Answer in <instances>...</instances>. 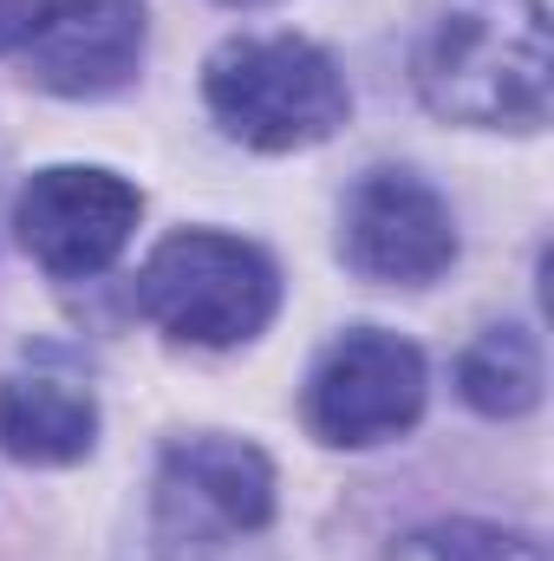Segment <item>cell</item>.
<instances>
[{
    "label": "cell",
    "instance_id": "30bf717a",
    "mask_svg": "<svg viewBox=\"0 0 554 561\" xmlns=\"http://www.w3.org/2000/svg\"><path fill=\"white\" fill-rule=\"evenodd\" d=\"M457 392L483 419H522L542 405V346L522 327H489L457 359Z\"/></svg>",
    "mask_w": 554,
    "mask_h": 561
},
{
    "label": "cell",
    "instance_id": "52a82bcc",
    "mask_svg": "<svg viewBox=\"0 0 554 561\" xmlns=\"http://www.w3.org/2000/svg\"><path fill=\"white\" fill-rule=\"evenodd\" d=\"M339 255L366 280L424 287L457 262L450 203L412 170H366L339 209Z\"/></svg>",
    "mask_w": 554,
    "mask_h": 561
},
{
    "label": "cell",
    "instance_id": "8992f818",
    "mask_svg": "<svg viewBox=\"0 0 554 561\" xmlns=\"http://www.w3.org/2000/svg\"><path fill=\"white\" fill-rule=\"evenodd\" d=\"M275 523V463L242 437H183L157 463V536L222 549Z\"/></svg>",
    "mask_w": 554,
    "mask_h": 561
},
{
    "label": "cell",
    "instance_id": "8fae6325",
    "mask_svg": "<svg viewBox=\"0 0 554 561\" xmlns=\"http://www.w3.org/2000/svg\"><path fill=\"white\" fill-rule=\"evenodd\" d=\"M430 561H549V542L529 529H503V523H443L430 529Z\"/></svg>",
    "mask_w": 554,
    "mask_h": 561
},
{
    "label": "cell",
    "instance_id": "4fadbf2b",
    "mask_svg": "<svg viewBox=\"0 0 554 561\" xmlns=\"http://www.w3.org/2000/svg\"><path fill=\"white\" fill-rule=\"evenodd\" d=\"M229 7H255V0H229Z\"/></svg>",
    "mask_w": 554,
    "mask_h": 561
},
{
    "label": "cell",
    "instance_id": "6da1fadb",
    "mask_svg": "<svg viewBox=\"0 0 554 561\" xmlns=\"http://www.w3.org/2000/svg\"><path fill=\"white\" fill-rule=\"evenodd\" d=\"M417 99L443 125L542 131L554 92V46L542 0H457L412 53Z\"/></svg>",
    "mask_w": 554,
    "mask_h": 561
},
{
    "label": "cell",
    "instance_id": "ba28073f",
    "mask_svg": "<svg viewBox=\"0 0 554 561\" xmlns=\"http://www.w3.org/2000/svg\"><path fill=\"white\" fill-rule=\"evenodd\" d=\"M150 13L138 0H59L26 39V79L59 99H112L138 79Z\"/></svg>",
    "mask_w": 554,
    "mask_h": 561
},
{
    "label": "cell",
    "instance_id": "5b68a950",
    "mask_svg": "<svg viewBox=\"0 0 554 561\" xmlns=\"http://www.w3.org/2000/svg\"><path fill=\"white\" fill-rule=\"evenodd\" d=\"M424 392H430V373L412 340L385 327H359L320 353L307 379V424L320 444L366 450V444L405 437L424 419Z\"/></svg>",
    "mask_w": 554,
    "mask_h": 561
},
{
    "label": "cell",
    "instance_id": "7a4b0ae2",
    "mask_svg": "<svg viewBox=\"0 0 554 561\" xmlns=\"http://www.w3.org/2000/svg\"><path fill=\"white\" fill-rule=\"evenodd\" d=\"M203 99L216 125L249 150H307L353 118V92L339 66L300 33L222 39L203 66Z\"/></svg>",
    "mask_w": 554,
    "mask_h": 561
},
{
    "label": "cell",
    "instance_id": "9c48e42d",
    "mask_svg": "<svg viewBox=\"0 0 554 561\" xmlns=\"http://www.w3.org/2000/svg\"><path fill=\"white\" fill-rule=\"evenodd\" d=\"M99 444V399L59 373L0 379V450L13 463H79Z\"/></svg>",
    "mask_w": 554,
    "mask_h": 561
},
{
    "label": "cell",
    "instance_id": "3957f363",
    "mask_svg": "<svg viewBox=\"0 0 554 561\" xmlns=\"http://www.w3.org/2000/svg\"><path fill=\"white\" fill-rule=\"evenodd\" d=\"M280 307V268L242 236L176 229L138 268V313L189 346H242Z\"/></svg>",
    "mask_w": 554,
    "mask_h": 561
},
{
    "label": "cell",
    "instance_id": "7c38bea8",
    "mask_svg": "<svg viewBox=\"0 0 554 561\" xmlns=\"http://www.w3.org/2000/svg\"><path fill=\"white\" fill-rule=\"evenodd\" d=\"M46 7H53V0H0V53H13V46H26V39L39 33V20H46Z\"/></svg>",
    "mask_w": 554,
    "mask_h": 561
},
{
    "label": "cell",
    "instance_id": "277c9868",
    "mask_svg": "<svg viewBox=\"0 0 554 561\" xmlns=\"http://www.w3.org/2000/svg\"><path fill=\"white\" fill-rule=\"evenodd\" d=\"M138 216H143V190L125 183L118 170H99V163L33 170L20 203H13L20 249L53 280L105 275L125 255V242L138 236Z\"/></svg>",
    "mask_w": 554,
    "mask_h": 561
}]
</instances>
